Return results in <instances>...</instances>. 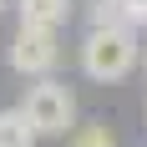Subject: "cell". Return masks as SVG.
Masks as SVG:
<instances>
[{
  "label": "cell",
  "instance_id": "cell-1",
  "mask_svg": "<svg viewBox=\"0 0 147 147\" xmlns=\"http://www.w3.org/2000/svg\"><path fill=\"white\" fill-rule=\"evenodd\" d=\"M142 61V41L132 26H91L81 41V71L91 81H122L137 71Z\"/></svg>",
  "mask_w": 147,
  "mask_h": 147
},
{
  "label": "cell",
  "instance_id": "cell-2",
  "mask_svg": "<svg viewBox=\"0 0 147 147\" xmlns=\"http://www.w3.org/2000/svg\"><path fill=\"white\" fill-rule=\"evenodd\" d=\"M20 112L36 127V137H71L76 132V91L56 76H41L36 86H26Z\"/></svg>",
  "mask_w": 147,
  "mask_h": 147
},
{
  "label": "cell",
  "instance_id": "cell-3",
  "mask_svg": "<svg viewBox=\"0 0 147 147\" xmlns=\"http://www.w3.org/2000/svg\"><path fill=\"white\" fill-rule=\"evenodd\" d=\"M56 61H61V41H56V30L20 26V30L10 36V71L30 76V81H41V76L56 71Z\"/></svg>",
  "mask_w": 147,
  "mask_h": 147
},
{
  "label": "cell",
  "instance_id": "cell-4",
  "mask_svg": "<svg viewBox=\"0 0 147 147\" xmlns=\"http://www.w3.org/2000/svg\"><path fill=\"white\" fill-rule=\"evenodd\" d=\"M71 0H15V15H20V26H41V30H61L71 20Z\"/></svg>",
  "mask_w": 147,
  "mask_h": 147
},
{
  "label": "cell",
  "instance_id": "cell-5",
  "mask_svg": "<svg viewBox=\"0 0 147 147\" xmlns=\"http://www.w3.org/2000/svg\"><path fill=\"white\" fill-rule=\"evenodd\" d=\"M91 26H147V0H91Z\"/></svg>",
  "mask_w": 147,
  "mask_h": 147
},
{
  "label": "cell",
  "instance_id": "cell-6",
  "mask_svg": "<svg viewBox=\"0 0 147 147\" xmlns=\"http://www.w3.org/2000/svg\"><path fill=\"white\" fill-rule=\"evenodd\" d=\"M36 127L26 122L20 107H0V147H36Z\"/></svg>",
  "mask_w": 147,
  "mask_h": 147
},
{
  "label": "cell",
  "instance_id": "cell-7",
  "mask_svg": "<svg viewBox=\"0 0 147 147\" xmlns=\"http://www.w3.org/2000/svg\"><path fill=\"white\" fill-rule=\"evenodd\" d=\"M66 142H71V147H117V137H112L107 122H91V127H76Z\"/></svg>",
  "mask_w": 147,
  "mask_h": 147
},
{
  "label": "cell",
  "instance_id": "cell-8",
  "mask_svg": "<svg viewBox=\"0 0 147 147\" xmlns=\"http://www.w3.org/2000/svg\"><path fill=\"white\" fill-rule=\"evenodd\" d=\"M142 66H147V51H142Z\"/></svg>",
  "mask_w": 147,
  "mask_h": 147
},
{
  "label": "cell",
  "instance_id": "cell-9",
  "mask_svg": "<svg viewBox=\"0 0 147 147\" xmlns=\"http://www.w3.org/2000/svg\"><path fill=\"white\" fill-rule=\"evenodd\" d=\"M0 5H5V0H0Z\"/></svg>",
  "mask_w": 147,
  "mask_h": 147
}]
</instances>
